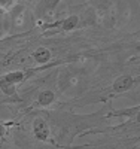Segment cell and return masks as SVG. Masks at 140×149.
I'll list each match as a JSON object with an SVG mask.
<instances>
[{"label":"cell","mask_w":140,"mask_h":149,"mask_svg":"<svg viewBox=\"0 0 140 149\" xmlns=\"http://www.w3.org/2000/svg\"><path fill=\"white\" fill-rule=\"evenodd\" d=\"M33 131H34V136L39 140H46L48 139V134H49V130H48V125L43 119H36L34 124H33Z\"/></svg>","instance_id":"obj_1"},{"label":"cell","mask_w":140,"mask_h":149,"mask_svg":"<svg viewBox=\"0 0 140 149\" xmlns=\"http://www.w3.org/2000/svg\"><path fill=\"white\" fill-rule=\"evenodd\" d=\"M133 78L131 76H121L115 81V84H113V91L116 93H124L127 90H130L133 86Z\"/></svg>","instance_id":"obj_2"},{"label":"cell","mask_w":140,"mask_h":149,"mask_svg":"<svg viewBox=\"0 0 140 149\" xmlns=\"http://www.w3.org/2000/svg\"><path fill=\"white\" fill-rule=\"evenodd\" d=\"M33 57H34V60L37 61V63H46V61L49 60V57H51V52L48 51L46 48H37L36 51H34V54H33Z\"/></svg>","instance_id":"obj_3"},{"label":"cell","mask_w":140,"mask_h":149,"mask_svg":"<svg viewBox=\"0 0 140 149\" xmlns=\"http://www.w3.org/2000/svg\"><path fill=\"white\" fill-rule=\"evenodd\" d=\"M37 102H39L42 106H46V104H49V103H52V102H54V93H52V91H49V90L42 91V93L39 94V98H37Z\"/></svg>","instance_id":"obj_4"},{"label":"cell","mask_w":140,"mask_h":149,"mask_svg":"<svg viewBox=\"0 0 140 149\" xmlns=\"http://www.w3.org/2000/svg\"><path fill=\"white\" fill-rule=\"evenodd\" d=\"M78 21H79L78 17H69L67 19L63 21V30H66V31L73 30L76 26H78Z\"/></svg>","instance_id":"obj_5"},{"label":"cell","mask_w":140,"mask_h":149,"mask_svg":"<svg viewBox=\"0 0 140 149\" xmlns=\"http://www.w3.org/2000/svg\"><path fill=\"white\" fill-rule=\"evenodd\" d=\"M22 79H24V74H22L21 72H15V73L8 74L3 81H6V82H9V84H14V82H20V81H22Z\"/></svg>","instance_id":"obj_6"},{"label":"cell","mask_w":140,"mask_h":149,"mask_svg":"<svg viewBox=\"0 0 140 149\" xmlns=\"http://www.w3.org/2000/svg\"><path fill=\"white\" fill-rule=\"evenodd\" d=\"M0 86H2V90L6 93V94H14L15 90H14V84H9L6 81H2L0 82Z\"/></svg>","instance_id":"obj_7"},{"label":"cell","mask_w":140,"mask_h":149,"mask_svg":"<svg viewBox=\"0 0 140 149\" xmlns=\"http://www.w3.org/2000/svg\"><path fill=\"white\" fill-rule=\"evenodd\" d=\"M5 134V128H3V125H0V136H3Z\"/></svg>","instance_id":"obj_8"},{"label":"cell","mask_w":140,"mask_h":149,"mask_svg":"<svg viewBox=\"0 0 140 149\" xmlns=\"http://www.w3.org/2000/svg\"><path fill=\"white\" fill-rule=\"evenodd\" d=\"M137 121L140 122V110H139V113H137Z\"/></svg>","instance_id":"obj_9"}]
</instances>
